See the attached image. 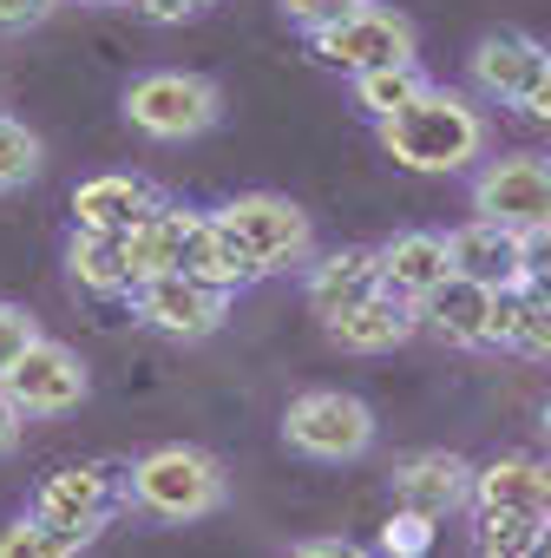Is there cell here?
<instances>
[{
	"instance_id": "cell-1",
	"label": "cell",
	"mask_w": 551,
	"mask_h": 558,
	"mask_svg": "<svg viewBox=\"0 0 551 558\" xmlns=\"http://www.w3.org/2000/svg\"><path fill=\"white\" fill-rule=\"evenodd\" d=\"M375 138H381V151L401 171L453 178V171H473L492 151V119L479 112L473 93H453V86L427 80L407 106H394L388 119H375Z\"/></svg>"
},
{
	"instance_id": "cell-2",
	"label": "cell",
	"mask_w": 551,
	"mask_h": 558,
	"mask_svg": "<svg viewBox=\"0 0 551 558\" xmlns=\"http://www.w3.org/2000/svg\"><path fill=\"white\" fill-rule=\"evenodd\" d=\"M132 506L164 519V525H197V519L230 506V473L210 447L164 440V447L132 460Z\"/></svg>"
},
{
	"instance_id": "cell-3",
	"label": "cell",
	"mask_w": 551,
	"mask_h": 558,
	"mask_svg": "<svg viewBox=\"0 0 551 558\" xmlns=\"http://www.w3.org/2000/svg\"><path fill=\"white\" fill-rule=\"evenodd\" d=\"M125 125L138 138H158V145H191L204 132L223 125V86L210 73H184V66H151L125 86L119 99Z\"/></svg>"
},
{
	"instance_id": "cell-4",
	"label": "cell",
	"mask_w": 551,
	"mask_h": 558,
	"mask_svg": "<svg viewBox=\"0 0 551 558\" xmlns=\"http://www.w3.org/2000/svg\"><path fill=\"white\" fill-rule=\"evenodd\" d=\"M381 440V421L362 395L348 388H303L290 408H283V447L316 460V466H348V460H368Z\"/></svg>"
},
{
	"instance_id": "cell-5",
	"label": "cell",
	"mask_w": 551,
	"mask_h": 558,
	"mask_svg": "<svg viewBox=\"0 0 551 558\" xmlns=\"http://www.w3.org/2000/svg\"><path fill=\"white\" fill-rule=\"evenodd\" d=\"M217 217L236 230V243L262 276H290L316 256V217L283 191H236L230 204H217Z\"/></svg>"
},
{
	"instance_id": "cell-6",
	"label": "cell",
	"mask_w": 551,
	"mask_h": 558,
	"mask_svg": "<svg viewBox=\"0 0 551 558\" xmlns=\"http://www.w3.org/2000/svg\"><path fill=\"white\" fill-rule=\"evenodd\" d=\"M132 506V466L119 460H86V466H60L34 486V519H47L53 532H73V538H99L112 525V512Z\"/></svg>"
},
{
	"instance_id": "cell-7",
	"label": "cell",
	"mask_w": 551,
	"mask_h": 558,
	"mask_svg": "<svg viewBox=\"0 0 551 558\" xmlns=\"http://www.w3.org/2000/svg\"><path fill=\"white\" fill-rule=\"evenodd\" d=\"M132 316L151 329V336H171V342H210L223 323H230V290L204 283L191 269H158V276H138L132 283Z\"/></svg>"
},
{
	"instance_id": "cell-8",
	"label": "cell",
	"mask_w": 551,
	"mask_h": 558,
	"mask_svg": "<svg viewBox=\"0 0 551 558\" xmlns=\"http://www.w3.org/2000/svg\"><path fill=\"white\" fill-rule=\"evenodd\" d=\"M473 217H492L505 230L551 223V158L544 151H499L473 171Z\"/></svg>"
},
{
	"instance_id": "cell-9",
	"label": "cell",
	"mask_w": 551,
	"mask_h": 558,
	"mask_svg": "<svg viewBox=\"0 0 551 558\" xmlns=\"http://www.w3.org/2000/svg\"><path fill=\"white\" fill-rule=\"evenodd\" d=\"M0 395L21 408V421H60V414H73V408L93 395V375H86L79 349L40 336L8 375H0Z\"/></svg>"
},
{
	"instance_id": "cell-10",
	"label": "cell",
	"mask_w": 551,
	"mask_h": 558,
	"mask_svg": "<svg viewBox=\"0 0 551 558\" xmlns=\"http://www.w3.org/2000/svg\"><path fill=\"white\" fill-rule=\"evenodd\" d=\"M316 60L322 66H342V73H368V66H394V60H414L420 53V34L407 14L381 8V0H368V8H355L348 21L322 27L316 40Z\"/></svg>"
},
{
	"instance_id": "cell-11",
	"label": "cell",
	"mask_w": 551,
	"mask_h": 558,
	"mask_svg": "<svg viewBox=\"0 0 551 558\" xmlns=\"http://www.w3.org/2000/svg\"><path fill=\"white\" fill-rule=\"evenodd\" d=\"M544 73H551V53H544L531 34H512V27L479 34L473 53H466V80H473V93H479L486 106H505V112H512Z\"/></svg>"
},
{
	"instance_id": "cell-12",
	"label": "cell",
	"mask_w": 551,
	"mask_h": 558,
	"mask_svg": "<svg viewBox=\"0 0 551 558\" xmlns=\"http://www.w3.org/2000/svg\"><path fill=\"white\" fill-rule=\"evenodd\" d=\"M388 493H394V506L427 512L433 525H440V519H460V512L473 506V460H466V453H446V447L407 453V460L388 473Z\"/></svg>"
},
{
	"instance_id": "cell-13",
	"label": "cell",
	"mask_w": 551,
	"mask_h": 558,
	"mask_svg": "<svg viewBox=\"0 0 551 558\" xmlns=\"http://www.w3.org/2000/svg\"><path fill=\"white\" fill-rule=\"evenodd\" d=\"M322 336H329L342 355H388V349H401V342L420 336V303H407V296H394V290H375V296H362L355 310L329 316Z\"/></svg>"
},
{
	"instance_id": "cell-14",
	"label": "cell",
	"mask_w": 551,
	"mask_h": 558,
	"mask_svg": "<svg viewBox=\"0 0 551 558\" xmlns=\"http://www.w3.org/2000/svg\"><path fill=\"white\" fill-rule=\"evenodd\" d=\"M177 269H191V276H204V283H217V290H249V283H262V269L249 263V250L236 243V230L217 217V210H191L184 217V250H177Z\"/></svg>"
},
{
	"instance_id": "cell-15",
	"label": "cell",
	"mask_w": 551,
	"mask_h": 558,
	"mask_svg": "<svg viewBox=\"0 0 551 558\" xmlns=\"http://www.w3.org/2000/svg\"><path fill=\"white\" fill-rule=\"evenodd\" d=\"M453 243V269L473 276L486 290H518L525 283V230H505L492 217H466L460 230H446Z\"/></svg>"
},
{
	"instance_id": "cell-16",
	"label": "cell",
	"mask_w": 551,
	"mask_h": 558,
	"mask_svg": "<svg viewBox=\"0 0 551 558\" xmlns=\"http://www.w3.org/2000/svg\"><path fill=\"white\" fill-rule=\"evenodd\" d=\"M375 263H381V290L420 303L453 276V243H446V230H394L375 250Z\"/></svg>"
},
{
	"instance_id": "cell-17",
	"label": "cell",
	"mask_w": 551,
	"mask_h": 558,
	"mask_svg": "<svg viewBox=\"0 0 551 558\" xmlns=\"http://www.w3.org/2000/svg\"><path fill=\"white\" fill-rule=\"evenodd\" d=\"M420 329L446 349H492V290L453 269L433 296H420Z\"/></svg>"
},
{
	"instance_id": "cell-18",
	"label": "cell",
	"mask_w": 551,
	"mask_h": 558,
	"mask_svg": "<svg viewBox=\"0 0 551 558\" xmlns=\"http://www.w3.org/2000/svg\"><path fill=\"white\" fill-rule=\"evenodd\" d=\"M164 204V191L151 184V178H138V171H99V178H86L79 191H73V230H106V236H119L125 223H138L145 210H158Z\"/></svg>"
},
{
	"instance_id": "cell-19",
	"label": "cell",
	"mask_w": 551,
	"mask_h": 558,
	"mask_svg": "<svg viewBox=\"0 0 551 558\" xmlns=\"http://www.w3.org/2000/svg\"><path fill=\"white\" fill-rule=\"evenodd\" d=\"M381 290V263H375V250H329V256H309L303 263V296H309V310L329 323V316H342V310H355L362 296H375Z\"/></svg>"
},
{
	"instance_id": "cell-20",
	"label": "cell",
	"mask_w": 551,
	"mask_h": 558,
	"mask_svg": "<svg viewBox=\"0 0 551 558\" xmlns=\"http://www.w3.org/2000/svg\"><path fill=\"white\" fill-rule=\"evenodd\" d=\"M473 506H512L531 519H551V460L538 453H499L473 466Z\"/></svg>"
},
{
	"instance_id": "cell-21",
	"label": "cell",
	"mask_w": 551,
	"mask_h": 558,
	"mask_svg": "<svg viewBox=\"0 0 551 558\" xmlns=\"http://www.w3.org/2000/svg\"><path fill=\"white\" fill-rule=\"evenodd\" d=\"M492 349L551 362V296L544 290H492Z\"/></svg>"
},
{
	"instance_id": "cell-22",
	"label": "cell",
	"mask_w": 551,
	"mask_h": 558,
	"mask_svg": "<svg viewBox=\"0 0 551 558\" xmlns=\"http://www.w3.org/2000/svg\"><path fill=\"white\" fill-rule=\"evenodd\" d=\"M184 204H158V210H145L138 223H125L119 230V250H125V269H132V283L138 276H158V269H177V250H184Z\"/></svg>"
},
{
	"instance_id": "cell-23",
	"label": "cell",
	"mask_w": 551,
	"mask_h": 558,
	"mask_svg": "<svg viewBox=\"0 0 551 558\" xmlns=\"http://www.w3.org/2000/svg\"><path fill=\"white\" fill-rule=\"evenodd\" d=\"M66 269H73V290H86V296H99V303H125V296H132L125 250H119V236H106V230H73Z\"/></svg>"
},
{
	"instance_id": "cell-24",
	"label": "cell",
	"mask_w": 551,
	"mask_h": 558,
	"mask_svg": "<svg viewBox=\"0 0 551 558\" xmlns=\"http://www.w3.org/2000/svg\"><path fill=\"white\" fill-rule=\"evenodd\" d=\"M466 532H473V551H486V558H531V551H544V519L512 512V506H466Z\"/></svg>"
},
{
	"instance_id": "cell-25",
	"label": "cell",
	"mask_w": 551,
	"mask_h": 558,
	"mask_svg": "<svg viewBox=\"0 0 551 558\" xmlns=\"http://www.w3.org/2000/svg\"><path fill=\"white\" fill-rule=\"evenodd\" d=\"M420 86H427L420 60H394V66H368V73H348V93H355V106H362L368 119H388V112H394V106H407Z\"/></svg>"
},
{
	"instance_id": "cell-26",
	"label": "cell",
	"mask_w": 551,
	"mask_h": 558,
	"mask_svg": "<svg viewBox=\"0 0 551 558\" xmlns=\"http://www.w3.org/2000/svg\"><path fill=\"white\" fill-rule=\"evenodd\" d=\"M40 165H47L40 132L21 125L14 112H0V197H8V191H27V184L40 178Z\"/></svg>"
},
{
	"instance_id": "cell-27",
	"label": "cell",
	"mask_w": 551,
	"mask_h": 558,
	"mask_svg": "<svg viewBox=\"0 0 551 558\" xmlns=\"http://www.w3.org/2000/svg\"><path fill=\"white\" fill-rule=\"evenodd\" d=\"M73 551H86V538H73V532H53L47 519H14L8 532H0V558H73Z\"/></svg>"
},
{
	"instance_id": "cell-28",
	"label": "cell",
	"mask_w": 551,
	"mask_h": 558,
	"mask_svg": "<svg viewBox=\"0 0 551 558\" xmlns=\"http://www.w3.org/2000/svg\"><path fill=\"white\" fill-rule=\"evenodd\" d=\"M47 329H40V316L34 310H21V303H8V296H0V375H8L34 342H40Z\"/></svg>"
},
{
	"instance_id": "cell-29",
	"label": "cell",
	"mask_w": 551,
	"mask_h": 558,
	"mask_svg": "<svg viewBox=\"0 0 551 558\" xmlns=\"http://www.w3.org/2000/svg\"><path fill=\"white\" fill-rule=\"evenodd\" d=\"M283 8V21L303 34V40H316L322 27H335V21H348L355 8H368V0H276Z\"/></svg>"
},
{
	"instance_id": "cell-30",
	"label": "cell",
	"mask_w": 551,
	"mask_h": 558,
	"mask_svg": "<svg viewBox=\"0 0 551 558\" xmlns=\"http://www.w3.org/2000/svg\"><path fill=\"white\" fill-rule=\"evenodd\" d=\"M381 551H394V558H420V551H433V519L394 506V519L381 525Z\"/></svg>"
},
{
	"instance_id": "cell-31",
	"label": "cell",
	"mask_w": 551,
	"mask_h": 558,
	"mask_svg": "<svg viewBox=\"0 0 551 558\" xmlns=\"http://www.w3.org/2000/svg\"><path fill=\"white\" fill-rule=\"evenodd\" d=\"M60 14V0H0V34H34Z\"/></svg>"
},
{
	"instance_id": "cell-32",
	"label": "cell",
	"mask_w": 551,
	"mask_h": 558,
	"mask_svg": "<svg viewBox=\"0 0 551 558\" xmlns=\"http://www.w3.org/2000/svg\"><path fill=\"white\" fill-rule=\"evenodd\" d=\"M525 290H544L551 296V223L525 230Z\"/></svg>"
},
{
	"instance_id": "cell-33",
	"label": "cell",
	"mask_w": 551,
	"mask_h": 558,
	"mask_svg": "<svg viewBox=\"0 0 551 558\" xmlns=\"http://www.w3.org/2000/svg\"><path fill=\"white\" fill-rule=\"evenodd\" d=\"M132 14H145L158 27H177V21H197L204 8H197V0H132Z\"/></svg>"
},
{
	"instance_id": "cell-34",
	"label": "cell",
	"mask_w": 551,
	"mask_h": 558,
	"mask_svg": "<svg viewBox=\"0 0 551 558\" xmlns=\"http://www.w3.org/2000/svg\"><path fill=\"white\" fill-rule=\"evenodd\" d=\"M512 112H518L525 125H538V132H551V73H544V80H538V86H531V93H525V99H518Z\"/></svg>"
},
{
	"instance_id": "cell-35",
	"label": "cell",
	"mask_w": 551,
	"mask_h": 558,
	"mask_svg": "<svg viewBox=\"0 0 551 558\" xmlns=\"http://www.w3.org/2000/svg\"><path fill=\"white\" fill-rule=\"evenodd\" d=\"M296 558H355V538H296Z\"/></svg>"
},
{
	"instance_id": "cell-36",
	"label": "cell",
	"mask_w": 551,
	"mask_h": 558,
	"mask_svg": "<svg viewBox=\"0 0 551 558\" xmlns=\"http://www.w3.org/2000/svg\"><path fill=\"white\" fill-rule=\"evenodd\" d=\"M21 447V408L8 401V395H0V460H8Z\"/></svg>"
},
{
	"instance_id": "cell-37",
	"label": "cell",
	"mask_w": 551,
	"mask_h": 558,
	"mask_svg": "<svg viewBox=\"0 0 551 558\" xmlns=\"http://www.w3.org/2000/svg\"><path fill=\"white\" fill-rule=\"evenodd\" d=\"M538 434L551 440V395H544V408H538Z\"/></svg>"
},
{
	"instance_id": "cell-38",
	"label": "cell",
	"mask_w": 551,
	"mask_h": 558,
	"mask_svg": "<svg viewBox=\"0 0 551 558\" xmlns=\"http://www.w3.org/2000/svg\"><path fill=\"white\" fill-rule=\"evenodd\" d=\"M86 8H132V0H86Z\"/></svg>"
},
{
	"instance_id": "cell-39",
	"label": "cell",
	"mask_w": 551,
	"mask_h": 558,
	"mask_svg": "<svg viewBox=\"0 0 551 558\" xmlns=\"http://www.w3.org/2000/svg\"><path fill=\"white\" fill-rule=\"evenodd\" d=\"M544 551H551V519H544Z\"/></svg>"
},
{
	"instance_id": "cell-40",
	"label": "cell",
	"mask_w": 551,
	"mask_h": 558,
	"mask_svg": "<svg viewBox=\"0 0 551 558\" xmlns=\"http://www.w3.org/2000/svg\"><path fill=\"white\" fill-rule=\"evenodd\" d=\"M197 8H217V0H197Z\"/></svg>"
}]
</instances>
